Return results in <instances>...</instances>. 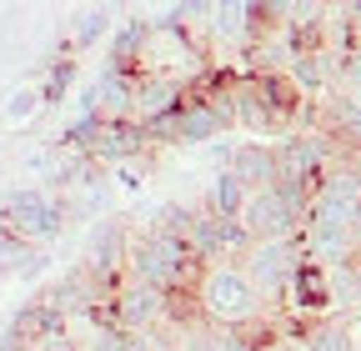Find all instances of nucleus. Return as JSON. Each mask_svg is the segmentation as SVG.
Segmentation results:
<instances>
[{
	"label": "nucleus",
	"instance_id": "obj_1",
	"mask_svg": "<svg viewBox=\"0 0 361 351\" xmlns=\"http://www.w3.org/2000/svg\"><path fill=\"white\" fill-rule=\"evenodd\" d=\"M206 271L211 266L191 251L186 236H171V231H156V226L130 236V271L126 276L151 286V291H161V296H176V291H191L196 296V286L206 281Z\"/></svg>",
	"mask_w": 361,
	"mask_h": 351
},
{
	"label": "nucleus",
	"instance_id": "obj_2",
	"mask_svg": "<svg viewBox=\"0 0 361 351\" xmlns=\"http://www.w3.org/2000/svg\"><path fill=\"white\" fill-rule=\"evenodd\" d=\"M196 306H201V321L221 326V331H246L251 321L271 316L261 291L251 286V276L236 266V261H221V266L206 271V281L196 286Z\"/></svg>",
	"mask_w": 361,
	"mask_h": 351
},
{
	"label": "nucleus",
	"instance_id": "obj_3",
	"mask_svg": "<svg viewBox=\"0 0 361 351\" xmlns=\"http://www.w3.org/2000/svg\"><path fill=\"white\" fill-rule=\"evenodd\" d=\"M301 261H306L301 236H291V241H251V251L236 261V266H241V271L251 276V286L261 291L266 312H276V306L286 301V291H291V276L301 271Z\"/></svg>",
	"mask_w": 361,
	"mask_h": 351
},
{
	"label": "nucleus",
	"instance_id": "obj_4",
	"mask_svg": "<svg viewBox=\"0 0 361 351\" xmlns=\"http://www.w3.org/2000/svg\"><path fill=\"white\" fill-rule=\"evenodd\" d=\"M0 226L11 236H20V241H30V246H45L66 226V201L40 191V186H20V191H11L0 201Z\"/></svg>",
	"mask_w": 361,
	"mask_h": 351
},
{
	"label": "nucleus",
	"instance_id": "obj_5",
	"mask_svg": "<svg viewBox=\"0 0 361 351\" xmlns=\"http://www.w3.org/2000/svg\"><path fill=\"white\" fill-rule=\"evenodd\" d=\"M306 206H311L306 191L276 186V191H261V196L246 201L241 226L251 231V241H291V236H301V226H306Z\"/></svg>",
	"mask_w": 361,
	"mask_h": 351
},
{
	"label": "nucleus",
	"instance_id": "obj_6",
	"mask_svg": "<svg viewBox=\"0 0 361 351\" xmlns=\"http://www.w3.org/2000/svg\"><path fill=\"white\" fill-rule=\"evenodd\" d=\"M130 226L121 221V216H106V221H96V231H90L85 241V271L96 276L111 296L126 286V271H130Z\"/></svg>",
	"mask_w": 361,
	"mask_h": 351
},
{
	"label": "nucleus",
	"instance_id": "obj_7",
	"mask_svg": "<svg viewBox=\"0 0 361 351\" xmlns=\"http://www.w3.org/2000/svg\"><path fill=\"white\" fill-rule=\"evenodd\" d=\"M111 306H116V326H121L126 336H146V331L166 326V296L151 291V286H141V281H130V276H126V286L111 296Z\"/></svg>",
	"mask_w": 361,
	"mask_h": 351
},
{
	"label": "nucleus",
	"instance_id": "obj_8",
	"mask_svg": "<svg viewBox=\"0 0 361 351\" xmlns=\"http://www.w3.org/2000/svg\"><path fill=\"white\" fill-rule=\"evenodd\" d=\"M146 151H151V141H146V125H141V121H106L101 136H96L90 161H96L101 171H116V166H126V161H141Z\"/></svg>",
	"mask_w": 361,
	"mask_h": 351
},
{
	"label": "nucleus",
	"instance_id": "obj_9",
	"mask_svg": "<svg viewBox=\"0 0 361 351\" xmlns=\"http://www.w3.org/2000/svg\"><path fill=\"white\" fill-rule=\"evenodd\" d=\"M231 176L251 191V196H261V191H276L281 186V166H276V141H246V146H236V156H231Z\"/></svg>",
	"mask_w": 361,
	"mask_h": 351
},
{
	"label": "nucleus",
	"instance_id": "obj_10",
	"mask_svg": "<svg viewBox=\"0 0 361 351\" xmlns=\"http://www.w3.org/2000/svg\"><path fill=\"white\" fill-rule=\"evenodd\" d=\"M191 85L180 75H141V85H135V121L151 125L161 116H176L180 106H186Z\"/></svg>",
	"mask_w": 361,
	"mask_h": 351
},
{
	"label": "nucleus",
	"instance_id": "obj_11",
	"mask_svg": "<svg viewBox=\"0 0 361 351\" xmlns=\"http://www.w3.org/2000/svg\"><path fill=\"white\" fill-rule=\"evenodd\" d=\"M351 206H341V201H331V196H322L316 191L311 196V206H306V226H301V236H346L351 241Z\"/></svg>",
	"mask_w": 361,
	"mask_h": 351
},
{
	"label": "nucleus",
	"instance_id": "obj_12",
	"mask_svg": "<svg viewBox=\"0 0 361 351\" xmlns=\"http://www.w3.org/2000/svg\"><path fill=\"white\" fill-rule=\"evenodd\" d=\"M246 201H251V191L236 181V176H231V171H216L211 196H206V211L221 216V221H241V216H246Z\"/></svg>",
	"mask_w": 361,
	"mask_h": 351
},
{
	"label": "nucleus",
	"instance_id": "obj_13",
	"mask_svg": "<svg viewBox=\"0 0 361 351\" xmlns=\"http://www.w3.org/2000/svg\"><path fill=\"white\" fill-rule=\"evenodd\" d=\"M301 351H356L351 336H346V316H322V321H311L301 331Z\"/></svg>",
	"mask_w": 361,
	"mask_h": 351
},
{
	"label": "nucleus",
	"instance_id": "obj_14",
	"mask_svg": "<svg viewBox=\"0 0 361 351\" xmlns=\"http://www.w3.org/2000/svg\"><path fill=\"white\" fill-rule=\"evenodd\" d=\"M40 266H45V251H40V246H30V241H20V236H11L6 226H0V271L35 276Z\"/></svg>",
	"mask_w": 361,
	"mask_h": 351
},
{
	"label": "nucleus",
	"instance_id": "obj_15",
	"mask_svg": "<svg viewBox=\"0 0 361 351\" xmlns=\"http://www.w3.org/2000/svg\"><path fill=\"white\" fill-rule=\"evenodd\" d=\"M191 251L206 261V266H221V261H226V251H221V216H211V211L196 216V226H191Z\"/></svg>",
	"mask_w": 361,
	"mask_h": 351
},
{
	"label": "nucleus",
	"instance_id": "obj_16",
	"mask_svg": "<svg viewBox=\"0 0 361 351\" xmlns=\"http://www.w3.org/2000/svg\"><path fill=\"white\" fill-rule=\"evenodd\" d=\"M75 85V56H56L51 66H45V85H40V101L45 106H56L66 101V91Z\"/></svg>",
	"mask_w": 361,
	"mask_h": 351
},
{
	"label": "nucleus",
	"instance_id": "obj_17",
	"mask_svg": "<svg viewBox=\"0 0 361 351\" xmlns=\"http://www.w3.org/2000/svg\"><path fill=\"white\" fill-rule=\"evenodd\" d=\"M106 30H111V16H106V11H90V16L75 25V40H71V51H75V46H90V40H101Z\"/></svg>",
	"mask_w": 361,
	"mask_h": 351
},
{
	"label": "nucleus",
	"instance_id": "obj_18",
	"mask_svg": "<svg viewBox=\"0 0 361 351\" xmlns=\"http://www.w3.org/2000/svg\"><path fill=\"white\" fill-rule=\"evenodd\" d=\"M85 351H135V336H126L121 326H106L85 341Z\"/></svg>",
	"mask_w": 361,
	"mask_h": 351
},
{
	"label": "nucleus",
	"instance_id": "obj_19",
	"mask_svg": "<svg viewBox=\"0 0 361 351\" xmlns=\"http://www.w3.org/2000/svg\"><path fill=\"white\" fill-rule=\"evenodd\" d=\"M341 85H346V96H356V101H361V46L341 61Z\"/></svg>",
	"mask_w": 361,
	"mask_h": 351
},
{
	"label": "nucleus",
	"instance_id": "obj_20",
	"mask_svg": "<svg viewBox=\"0 0 361 351\" xmlns=\"http://www.w3.org/2000/svg\"><path fill=\"white\" fill-rule=\"evenodd\" d=\"M35 106H40V91H16V96H11V106H6V116H11V121H25Z\"/></svg>",
	"mask_w": 361,
	"mask_h": 351
},
{
	"label": "nucleus",
	"instance_id": "obj_21",
	"mask_svg": "<svg viewBox=\"0 0 361 351\" xmlns=\"http://www.w3.org/2000/svg\"><path fill=\"white\" fill-rule=\"evenodd\" d=\"M116 176H121V186H126V191H141V181H146V156H141V161L116 166Z\"/></svg>",
	"mask_w": 361,
	"mask_h": 351
},
{
	"label": "nucleus",
	"instance_id": "obj_22",
	"mask_svg": "<svg viewBox=\"0 0 361 351\" xmlns=\"http://www.w3.org/2000/svg\"><path fill=\"white\" fill-rule=\"evenodd\" d=\"M35 351H85V346H80V341H75V336L66 331V336H51V341H40Z\"/></svg>",
	"mask_w": 361,
	"mask_h": 351
},
{
	"label": "nucleus",
	"instance_id": "obj_23",
	"mask_svg": "<svg viewBox=\"0 0 361 351\" xmlns=\"http://www.w3.org/2000/svg\"><path fill=\"white\" fill-rule=\"evenodd\" d=\"M356 46H361V20H356Z\"/></svg>",
	"mask_w": 361,
	"mask_h": 351
}]
</instances>
